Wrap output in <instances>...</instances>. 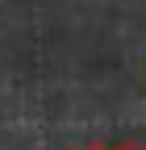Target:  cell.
Instances as JSON below:
<instances>
[{
    "label": "cell",
    "instance_id": "7a4b0ae2",
    "mask_svg": "<svg viewBox=\"0 0 146 150\" xmlns=\"http://www.w3.org/2000/svg\"><path fill=\"white\" fill-rule=\"evenodd\" d=\"M84 150H108V146H100V142H96V146H84Z\"/></svg>",
    "mask_w": 146,
    "mask_h": 150
},
{
    "label": "cell",
    "instance_id": "6da1fadb",
    "mask_svg": "<svg viewBox=\"0 0 146 150\" xmlns=\"http://www.w3.org/2000/svg\"><path fill=\"white\" fill-rule=\"evenodd\" d=\"M108 150H146V146H138V142H121V146H108Z\"/></svg>",
    "mask_w": 146,
    "mask_h": 150
}]
</instances>
